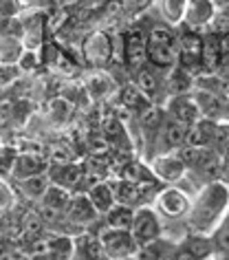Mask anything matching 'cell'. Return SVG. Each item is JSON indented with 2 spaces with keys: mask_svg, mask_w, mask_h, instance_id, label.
<instances>
[{
  "mask_svg": "<svg viewBox=\"0 0 229 260\" xmlns=\"http://www.w3.org/2000/svg\"><path fill=\"white\" fill-rule=\"evenodd\" d=\"M229 212V185L222 181L205 183L192 199V207L185 218L187 230L196 234H212Z\"/></svg>",
  "mask_w": 229,
  "mask_h": 260,
  "instance_id": "6da1fadb",
  "label": "cell"
},
{
  "mask_svg": "<svg viewBox=\"0 0 229 260\" xmlns=\"http://www.w3.org/2000/svg\"><path fill=\"white\" fill-rule=\"evenodd\" d=\"M152 207L161 218L181 220L187 218L189 207H192V197L187 192H183L179 185H163L161 192L152 201Z\"/></svg>",
  "mask_w": 229,
  "mask_h": 260,
  "instance_id": "7a4b0ae2",
  "label": "cell"
},
{
  "mask_svg": "<svg viewBox=\"0 0 229 260\" xmlns=\"http://www.w3.org/2000/svg\"><path fill=\"white\" fill-rule=\"evenodd\" d=\"M130 234L137 240V245H148L152 240L163 236V225H161V216L156 214L152 205H139L135 207V218H133V227Z\"/></svg>",
  "mask_w": 229,
  "mask_h": 260,
  "instance_id": "3957f363",
  "label": "cell"
},
{
  "mask_svg": "<svg viewBox=\"0 0 229 260\" xmlns=\"http://www.w3.org/2000/svg\"><path fill=\"white\" fill-rule=\"evenodd\" d=\"M176 51H179V60L176 67L187 71L189 75H201V53H203V36L199 31H183L176 40Z\"/></svg>",
  "mask_w": 229,
  "mask_h": 260,
  "instance_id": "277c9868",
  "label": "cell"
},
{
  "mask_svg": "<svg viewBox=\"0 0 229 260\" xmlns=\"http://www.w3.org/2000/svg\"><path fill=\"white\" fill-rule=\"evenodd\" d=\"M97 236L102 240L104 253H106L108 260L135 256L137 249H139V245H137V240L133 238L130 230H113V227L104 225V230L97 232Z\"/></svg>",
  "mask_w": 229,
  "mask_h": 260,
  "instance_id": "5b68a950",
  "label": "cell"
},
{
  "mask_svg": "<svg viewBox=\"0 0 229 260\" xmlns=\"http://www.w3.org/2000/svg\"><path fill=\"white\" fill-rule=\"evenodd\" d=\"M148 64V34L141 29H133L123 36V67L137 75Z\"/></svg>",
  "mask_w": 229,
  "mask_h": 260,
  "instance_id": "8992f818",
  "label": "cell"
},
{
  "mask_svg": "<svg viewBox=\"0 0 229 260\" xmlns=\"http://www.w3.org/2000/svg\"><path fill=\"white\" fill-rule=\"evenodd\" d=\"M148 166L163 185H176L187 174V168H185V164H183L179 152L154 154V157L148 161Z\"/></svg>",
  "mask_w": 229,
  "mask_h": 260,
  "instance_id": "52a82bcc",
  "label": "cell"
},
{
  "mask_svg": "<svg viewBox=\"0 0 229 260\" xmlns=\"http://www.w3.org/2000/svg\"><path fill=\"white\" fill-rule=\"evenodd\" d=\"M64 220H67L69 225H75V227H80L82 232H86L90 225L102 220V214L93 207L88 194H73L67 210H64Z\"/></svg>",
  "mask_w": 229,
  "mask_h": 260,
  "instance_id": "ba28073f",
  "label": "cell"
},
{
  "mask_svg": "<svg viewBox=\"0 0 229 260\" xmlns=\"http://www.w3.org/2000/svg\"><path fill=\"white\" fill-rule=\"evenodd\" d=\"M187 128L185 123L172 119V117L166 115V121L159 130V137L154 141V154H163V152H179L183 146H185V137H187Z\"/></svg>",
  "mask_w": 229,
  "mask_h": 260,
  "instance_id": "9c48e42d",
  "label": "cell"
},
{
  "mask_svg": "<svg viewBox=\"0 0 229 260\" xmlns=\"http://www.w3.org/2000/svg\"><path fill=\"white\" fill-rule=\"evenodd\" d=\"M82 53L90 67H106L113 60V38L106 31H95L82 44Z\"/></svg>",
  "mask_w": 229,
  "mask_h": 260,
  "instance_id": "30bf717a",
  "label": "cell"
},
{
  "mask_svg": "<svg viewBox=\"0 0 229 260\" xmlns=\"http://www.w3.org/2000/svg\"><path fill=\"white\" fill-rule=\"evenodd\" d=\"M166 115L172 117V119H176V121H181V123H185V126H192V123H196L203 117L201 108H199V102L194 100L192 93L168 97Z\"/></svg>",
  "mask_w": 229,
  "mask_h": 260,
  "instance_id": "8fae6325",
  "label": "cell"
},
{
  "mask_svg": "<svg viewBox=\"0 0 229 260\" xmlns=\"http://www.w3.org/2000/svg\"><path fill=\"white\" fill-rule=\"evenodd\" d=\"M51 161L44 157L42 152H18L14 168H11V179L14 181H22L36 174H44L49 170Z\"/></svg>",
  "mask_w": 229,
  "mask_h": 260,
  "instance_id": "7c38bea8",
  "label": "cell"
},
{
  "mask_svg": "<svg viewBox=\"0 0 229 260\" xmlns=\"http://www.w3.org/2000/svg\"><path fill=\"white\" fill-rule=\"evenodd\" d=\"M216 16V5L214 0H187V9H185V18L183 24L192 31L205 29L212 24Z\"/></svg>",
  "mask_w": 229,
  "mask_h": 260,
  "instance_id": "4fadbf2b",
  "label": "cell"
},
{
  "mask_svg": "<svg viewBox=\"0 0 229 260\" xmlns=\"http://www.w3.org/2000/svg\"><path fill=\"white\" fill-rule=\"evenodd\" d=\"M135 84H137V88L146 95V100L152 104H159V95H168L166 82L161 80V71L152 69L150 64H146L141 71H137Z\"/></svg>",
  "mask_w": 229,
  "mask_h": 260,
  "instance_id": "5bb4252c",
  "label": "cell"
},
{
  "mask_svg": "<svg viewBox=\"0 0 229 260\" xmlns=\"http://www.w3.org/2000/svg\"><path fill=\"white\" fill-rule=\"evenodd\" d=\"M75 249H73V258L71 260H108L106 253H104L102 240L97 234L93 232H82L73 238Z\"/></svg>",
  "mask_w": 229,
  "mask_h": 260,
  "instance_id": "9a60e30c",
  "label": "cell"
},
{
  "mask_svg": "<svg viewBox=\"0 0 229 260\" xmlns=\"http://www.w3.org/2000/svg\"><path fill=\"white\" fill-rule=\"evenodd\" d=\"M47 174H49L51 183L62 185V187H67V190H71V192L77 190L82 181L86 179L84 170L80 166H75V164H53V166H49Z\"/></svg>",
  "mask_w": 229,
  "mask_h": 260,
  "instance_id": "2e32d148",
  "label": "cell"
},
{
  "mask_svg": "<svg viewBox=\"0 0 229 260\" xmlns=\"http://www.w3.org/2000/svg\"><path fill=\"white\" fill-rule=\"evenodd\" d=\"M179 51L176 44H148V64L161 73H170L176 67Z\"/></svg>",
  "mask_w": 229,
  "mask_h": 260,
  "instance_id": "e0dca14e",
  "label": "cell"
},
{
  "mask_svg": "<svg viewBox=\"0 0 229 260\" xmlns=\"http://www.w3.org/2000/svg\"><path fill=\"white\" fill-rule=\"evenodd\" d=\"M220 44L218 34L203 36V53H201V75H216L220 67Z\"/></svg>",
  "mask_w": 229,
  "mask_h": 260,
  "instance_id": "ac0fdd59",
  "label": "cell"
},
{
  "mask_svg": "<svg viewBox=\"0 0 229 260\" xmlns=\"http://www.w3.org/2000/svg\"><path fill=\"white\" fill-rule=\"evenodd\" d=\"M113 192H115V199L117 203L121 205H130V207H139V205H150L146 201V194L141 192V187L135 183V181H128V179H117L113 181Z\"/></svg>",
  "mask_w": 229,
  "mask_h": 260,
  "instance_id": "d6986e66",
  "label": "cell"
},
{
  "mask_svg": "<svg viewBox=\"0 0 229 260\" xmlns=\"http://www.w3.org/2000/svg\"><path fill=\"white\" fill-rule=\"evenodd\" d=\"M113 88H115L113 80H110V75H106L104 71H95V73L86 75V80H84V90H86V95L93 102L106 100V97L113 93Z\"/></svg>",
  "mask_w": 229,
  "mask_h": 260,
  "instance_id": "ffe728a7",
  "label": "cell"
},
{
  "mask_svg": "<svg viewBox=\"0 0 229 260\" xmlns=\"http://www.w3.org/2000/svg\"><path fill=\"white\" fill-rule=\"evenodd\" d=\"M86 194H88V199H90V203H93V207L102 214V216L117 203L115 192H113V185H110L108 181H95V183L88 187Z\"/></svg>",
  "mask_w": 229,
  "mask_h": 260,
  "instance_id": "44dd1931",
  "label": "cell"
},
{
  "mask_svg": "<svg viewBox=\"0 0 229 260\" xmlns=\"http://www.w3.org/2000/svg\"><path fill=\"white\" fill-rule=\"evenodd\" d=\"M49 174H36V177H29V179H22V181H16V190L22 194L27 201H34V203H40V199L44 197L49 187Z\"/></svg>",
  "mask_w": 229,
  "mask_h": 260,
  "instance_id": "7402d4cb",
  "label": "cell"
},
{
  "mask_svg": "<svg viewBox=\"0 0 229 260\" xmlns=\"http://www.w3.org/2000/svg\"><path fill=\"white\" fill-rule=\"evenodd\" d=\"M176 243H172V240L168 238H156L152 240V243L148 245H141L139 249H137L135 256L139 260H170L172 258V251H174Z\"/></svg>",
  "mask_w": 229,
  "mask_h": 260,
  "instance_id": "603a6c76",
  "label": "cell"
},
{
  "mask_svg": "<svg viewBox=\"0 0 229 260\" xmlns=\"http://www.w3.org/2000/svg\"><path fill=\"white\" fill-rule=\"evenodd\" d=\"M22 53H24L22 38L11 36V34H0V64L16 67Z\"/></svg>",
  "mask_w": 229,
  "mask_h": 260,
  "instance_id": "cb8c5ba5",
  "label": "cell"
},
{
  "mask_svg": "<svg viewBox=\"0 0 229 260\" xmlns=\"http://www.w3.org/2000/svg\"><path fill=\"white\" fill-rule=\"evenodd\" d=\"M133 218H135V207L115 203L104 214V225L113 227V230H130L133 227Z\"/></svg>",
  "mask_w": 229,
  "mask_h": 260,
  "instance_id": "d4e9b609",
  "label": "cell"
},
{
  "mask_svg": "<svg viewBox=\"0 0 229 260\" xmlns=\"http://www.w3.org/2000/svg\"><path fill=\"white\" fill-rule=\"evenodd\" d=\"M156 5H159V14H161L166 24H170V27H179V24H183L187 0H156Z\"/></svg>",
  "mask_w": 229,
  "mask_h": 260,
  "instance_id": "484cf974",
  "label": "cell"
},
{
  "mask_svg": "<svg viewBox=\"0 0 229 260\" xmlns=\"http://www.w3.org/2000/svg\"><path fill=\"white\" fill-rule=\"evenodd\" d=\"M71 190H67V187H62V185H55V183H49L47 187V192H44V197L40 199V203L38 205H42V207H51V210H55V212H62L67 210V205H69V201H71Z\"/></svg>",
  "mask_w": 229,
  "mask_h": 260,
  "instance_id": "4316f807",
  "label": "cell"
},
{
  "mask_svg": "<svg viewBox=\"0 0 229 260\" xmlns=\"http://www.w3.org/2000/svg\"><path fill=\"white\" fill-rule=\"evenodd\" d=\"M20 230H22V238L24 240H36L44 236L47 223L42 220L40 212H24L20 218Z\"/></svg>",
  "mask_w": 229,
  "mask_h": 260,
  "instance_id": "83f0119b",
  "label": "cell"
},
{
  "mask_svg": "<svg viewBox=\"0 0 229 260\" xmlns=\"http://www.w3.org/2000/svg\"><path fill=\"white\" fill-rule=\"evenodd\" d=\"M214 243V251L220 260H229V212L225 214V218L220 220V225L209 234Z\"/></svg>",
  "mask_w": 229,
  "mask_h": 260,
  "instance_id": "f1b7e54d",
  "label": "cell"
},
{
  "mask_svg": "<svg viewBox=\"0 0 229 260\" xmlns=\"http://www.w3.org/2000/svg\"><path fill=\"white\" fill-rule=\"evenodd\" d=\"M71 102H67L64 97H55V100H51L49 104V117L53 123H67L69 117H71Z\"/></svg>",
  "mask_w": 229,
  "mask_h": 260,
  "instance_id": "f546056e",
  "label": "cell"
},
{
  "mask_svg": "<svg viewBox=\"0 0 229 260\" xmlns=\"http://www.w3.org/2000/svg\"><path fill=\"white\" fill-rule=\"evenodd\" d=\"M16 154L18 150L11 148L7 144L0 146V177H11V168H14V161H16Z\"/></svg>",
  "mask_w": 229,
  "mask_h": 260,
  "instance_id": "4dcf8cb0",
  "label": "cell"
},
{
  "mask_svg": "<svg viewBox=\"0 0 229 260\" xmlns=\"http://www.w3.org/2000/svg\"><path fill=\"white\" fill-rule=\"evenodd\" d=\"M42 57H40V51H27L24 49V53L20 55V60H18L16 67L20 69V73H34L40 67Z\"/></svg>",
  "mask_w": 229,
  "mask_h": 260,
  "instance_id": "1f68e13d",
  "label": "cell"
},
{
  "mask_svg": "<svg viewBox=\"0 0 229 260\" xmlns=\"http://www.w3.org/2000/svg\"><path fill=\"white\" fill-rule=\"evenodd\" d=\"M22 14V0H0V16L5 20L18 18Z\"/></svg>",
  "mask_w": 229,
  "mask_h": 260,
  "instance_id": "d6a6232c",
  "label": "cell"
},
{
  "mask_svg": "<svg viewBox=\"0 0 229 260\" xmlns=\"http://www.w3.org/2000/svg\"><path fill=\"white\" fill-rule=\"evenodd\" d=\"M16 203V199H14V190L7 185V181H5L3 177H0V212H7L11 210Z\"/></svg>",
  "mask_w": 229,
  "mask_h": 260,
  "instance_id": "836d02e7",
  "label": "cell"
},
{
  "mask_svg": "<svg viewBox=\"0 0 229 260\" xmlns=\"http://www.w3.org/2000/svg\"><path fill=\"white\" fill-rule=\"evenodd\" d=\"M218 44H220V55H229V31L218 34Z\"/></svg>",
  "mask_w": 229,
  "mask_h": 260,
  "instance_id": "e575fe53",
  "label": "cell"
},
{
  "mask_svg": "<svg viewBox=\"0 0 229 260\" xmlns=\"http://www.w3.org/2000/svg\"><path fill=\"white\" fill-rule=\"evenodd\" d=\"M5 238H7V230H5V225L0 223V243H3Z\"/></svg>",
  "mask_w": 229,
  "mask_h": 260,
  "instance_id": "d590c367",
  "label": "cell"
},
{
  "mask_svg": "<svg viewBox=\"0 0 229 260\" xmlns=\"http://www.w3.org/2000/svg\"><path fill=\"white\" fill-rule=\"evenodd\" d=\"M119 260H139L137 256H128V258H119Z\"/></svg>",
  "mask_w": 229,
  "mask_h": 260,
  "instance_id": "8d00e7d4",
  "label": "cell"
},
{
  "mask_svg": "<svg viewBox=\"0 0 229 260\" xmlns=\"http://www.w3.org/2000/svg\"><path fill=\"white\" fill-rule=\"evenodd\" d=\"M225 159H227V168H229V154H227V157H225Z\"/></svg>",
  "mask_w": 229,
  "mask_h": 260,
  "instance_id": "74e56055",
  "label": "cell"
},
{
  "mask_svg": "<svg viewBox=\"0 0 229 260\" xmlns=\"http://www.w3.org/2000/svg\"><path fill=\"white\" fill-rule=\"evenodd\" d=\"M22 3H29V0H22Z\"/></svg>",
  "mask_w": 229,
  "mask_h": 260,
  "instance_id": "f35d334b",
  "label": "cell"
}]
</instances>
